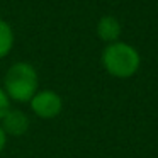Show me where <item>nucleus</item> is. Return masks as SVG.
Segmentation results:
<instances>
[{
    "instance_id": "obj_8",
    "label": "nucleus",
    "mask_w": 158,
    "mask_h": 158,
    "mask_svg": "<svg viewBox=\"0 0 158 158\" xmlns=\"http://www.w3.org/2000/svg\"><path fill=\"white\" fill-rule=\"evenodd\" d=\"M5 146H7V134H5L4 129L0 127V153L5 150Z\"/></svg>"
},
{
    "instance_id": "obj_1",
    "label": "nucleus",
    "mask_w": 158,
    "mask_h": 158,
    "mask_svg": "<svg viewBox=\"0 0 158 158\" xmlns=\"http://www.w3.org/2000/svg\"><path fill=\"white\" fill-rule=\"evenodd\" d=\"M39 87V77L36 68L27 61H17L7 70L4 77V92L9 100L19 104H29Z\"/></svg>"
},
{
    "instance_id": "obj_5",
    "label": "nucleus",
    "mask_w": 158,
    "mask_h": 158,
    "mask_svg": "<svg viewBox=\"0 0 158 158\" xmlns=\"http://www.w3.org/2000/svg\"><path fill=\"white\" fill-rule=\"evenodd\" d=\"M121 31H123L121 29V22L116 17H112V15H104L97 22V36L102 41H106L107 44L116 43L121 36Z\"/></svg>"
},
{
    "instance_id": "obj_4",
    "label": "nucleus",
    "mask_w": 158,
    "mask_h": 158,
    "mask_svg": "<svg viewBox=\"0 0 158 158\" xmlns=\"http://www.w3.org/2000/svg\"><path fill=\"white\" fill-rule=\"evenodd\" d=\"M0 127L9 136H22L29 129V116L24 110L19 109H9L5 116L0 119Z\"/></svg>"
},
{
    "instance_id": "obj_6",
    "label": "nucleus",
    "mask_w": 158,
    "mask_h": 158,
    "mask_svg": "<svg viewBox=\"0 0 158 158\" xmlns=\"http://www.w3.org/2000/svg\"><path fill=\"white\" fill-rule=\"evenodd\" d=\"M14 46V31L5 21L0 19V60L10 53Z\"/></svg>"
},
{
    "instance_id": "obj_3",
    "label": "nucleus",
    "mask_w": 158,
    "mask_h": 158,
    "mask_svg": "<svg viewBox=\"0 0 158 158\" xmlns=\"http://www.w3.org/2000/svg\"><path fill=\"white\" fill-rule=\"evenodd\" d=\"M29 107L39 119H55L63 110V99L55 90H38L29 100Z\"/></svg>"
},
{
    "instance_id": "obj_2",
    "label": "nucleus",
    "mask_w": 158,
    "mask_h": 158,
    "mask_svg": "<svg viewBox=\"0 0 158 158\" xmlns=\"http://www.w3.org/2000/svg\"><path fill=\"white\" fill-rule=\"evenodd\" d=\"M100 61H102L104 70L110 77L129 78L139 70L141 56L134 46L123 41H116L104 48Z\"/></svg>"
},
{
    "instance_id": "obj_7",
    "label": "nucleus",
    "mask_w": 158,
    "mask_h": 158,
    "mask_svg": "<svg viewBox=\"0 0 158 158\" xmlns=\"http://www.w3.org/2000/svg\"><path fill=\"white\" fill-rule=\"evenodd\" d=\"M10 109V100H9L7 94L4 92V89L0 87V119L5 116V112Z\"/></svg>"
}]
</instances>
